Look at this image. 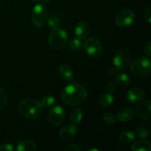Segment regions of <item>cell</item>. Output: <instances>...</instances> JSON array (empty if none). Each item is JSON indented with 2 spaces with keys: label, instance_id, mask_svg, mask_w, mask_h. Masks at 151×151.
<instances>
[{
  "label": "cell",
  "instance_id": "cell-34",
  "mask_svg": "<svg viewBox=\"0 0 151 151\" xmlns=\"http://www.w3.org/2000/svg\"><path fill=\"white\" fill-rule=\"evenodd\" d=\"M50 1V0H42V3H43V4H48Z\"/></svg>",
  "mask_w": 151,
  "mask_h": 151
},
{
  "label": "cell",
  "instance_id": "cell-22",
  "mask_svg": "<svg viewBox=\"0 0 151 151\" xmlns=\"http://www.w3.org/2000/svg\"><path fill=\"white\" fill-rule=\"evenodd\" d=\"M68 47L72 51H78L82 47V43L78 38L71 39L68 43Z\"/></svg>",
  "mask_w": 151,
  "mask_h": 151
},
{
  "label": "cell",
  "instance_id": "cell-3",
  "mask_svg": "<svg viewBox=\"0 0 151 151\" xmlns=\"http://www.w3.org/2000/svg\"><path fill=\"white\" fill-rule=\"evenodd\" d=\"M68 41L67 33L60 27L52 28L49 36V44L55 50H61L66 45Z\"/></svg>",
  "mask_w": 151,
  "mask_h": 151
},
{
  "label": "cell",
  "instance_id": "cell-29",
  "mask_svg": "<svg viewBox=\"0 0 151 151\" xmlns=\"http://www.w3.org/2000/svg\"><path fill=\"white\" fill-rule=\"evenodd\" d=\"M116 83L114 81H110L107 85V90L110 93H113L116 91Z\"/></svg>",
  "mask_w": 151,
  "mask_h": 151
},
{
  "label": "cell",
  "instance_id": "cell-25",
  "mask_svg": "<svg viewBox=\"0 0 151 151\" xmlns=\"http://www.w3.org/2000/svg\"><path fill=\"white\" fill-rule=\"evenodd\" d=\"M103 120L105 123L108 124V125H113L116 122V117L113 114L107 112L103 114Z\"/></svg>",
  "mask_w": 151,
  "mask_h": 151
},
{
  "label": "cell",
  "instance_id": "cell-9",
  "mask_svg": "<svg viewBox=\"0 0 151 151\" xmlns=\"http://www.w3.org/2000/svg\"><path fill=\"white\" fill-rule=\"evenodd\" d=\"M64 111L60 106H57L52 108L49 113V120L52 125L55 126L60 125L64 119Z\"/></svg>",
  "mask_w": 151,
  "mask_h": 151
},
{
  "label": "cell",
  "instance_id": "cell-19",
  "mask_svg": "<svg viewBox=\"0 0 151 151\" xmlns=\"http://www.w3.org/2000/svg\"><path fill=\"white\" fill-rule=\"evenodd\" d=\"M98 103L100 106L103 108L109 107L114 103V97L111 94H103L100 97L98 100Z\"/></svg>",
  "mask_w": 151,
  "mask_h": 151
},
{
  "label": "cell",
  "instance_id": "cell-27",
  "mask_svg": "<svg viewBox=\"0 0 151 151\" xmlns=\"http://www.w3.org/2000/svg\"><path fill=\"white\" fill-rule=\"evenodd\" d=\"M47 23H48V25L50 27H51L52 28H55L57 27L58 26L59 24V20L56 16H52L47 19Z\"/></svg>",
  "mask_w": 151,
  "mask_h": 151
},
{
  "label": "cell",
  "instance_id": "cell-13",
  "mask_svg": "<svg viewBox=\"0 0 151 151\" xmlns=\"http://www.w3.org/2000/svg\"><path fill=\"white\" fill-rule=\"evenodd\" d=\"M135 111L131 107H123L119 109L117 112V119L122 122H128L134 118Z\"/></svg>",
  "mask_w": 151,
  "mask_h": 151
},
{
  "label": "cell",
  "instance_id": "cell-2",
  "mask_svg": "<svg viewBox=\"0 0 151 151\" xmlns=\"http://www.w3.org/2000/svg\"><path fill=\"white\" fill-rule=\"evenodd\" d=\"M19 111L24 117L32 120L41 116L43 112V106L37 100L27 99L19 103Z\"/></svg>",
  "mask_w": 151,
  "mask_h": 151
},
{
  "label": "cell",
  "instance_id": "cell-10",
  "mask_svg": "<svg viewBox=\"0 0 151 151\" xmlns=\"http://www.w3.org/2000/svg\"><path fill=\"white\" fill-rule=\"evenodd\" d=\"M137 114L143 119H150L151 118V102L144 100L137 104L136 108Z\"/></svg>",
  "mask_w": 151,
  "mask_h": 151
},
{
  "label": "cell",
  "instance_id": "cell-32",
  "mask_svg": "<svg viewBox=\"0 0 151 151\" xmlns=\"http://www.w3.org/2000/svg\"><path fill=\"white\" fill-rule=\"evenodd\" d=\"M81 148L77 145H70L66 148V151H80Z\"/></svg>",
  "mask_w": 151,
  "mask_h": 151
},
{
  "label": "cell",
  "instance_id": "cell-35",
  "mask_svg": "<svg viewBox=\"0 0 151 151\" xmlns=\"http://www.w3.org/2000/svg\"><path fill=\"white\" fill-rule=\"evenodd\" d=\"M99 151V150H97V149H94V148H91V149H89L88 151Z\"/></svg>",
  "mask_w": 151,
  "mask_h": 151
},
{
  "label": "cell",
  "instance_id": "cell-24",
  "mask_svg": "<svg viewBox=\"0 0 151 151\" xmlns=\"http://www.w3.org/2000/svg\"><path fill=\"white\" fill-rule=\"evenodd\" d=\"M137 134L138 135V137H140V138H147V137L150 136V131L147 127H139L137 129Z\"/></svg>",
  "mask_w": 151,
  "mask_h": 151
},
{
  "label": "cell",
  "instance_id": "cell-11",
  "mask_svg": "<svg viewBox=\"0 0 151 151\" xmlns=\"http://www.w3.org/2000/svg\"><path fill=\"white\" fill-rule=\"evenodd\" d=\"M145 96L144 90L139 87L131 88L126 94V99L130 103H136L141 101Z\"/></svg>",
  "mask_w": 151,
  "mask_h": 151
},
{
  "label": "cell",
  "instance_id": "cell-37",
  "mask_svg": "<svg viewBox=\"0 0 151 151\" xmlns=\"http://www.w3.org/2000/svg\"><path fill=\"white\" fill-rule=\"evenodd\" d=\"M1 1V0H0V1Z\"/></svg>",
  "mask_w": 151,
  "mask_h": 151
},
{
  "label": "cell",
  "instance_id": "cell-21",
  "mask_svg": "<svg viewBox=\"0 0 151 151\" xmlns=\"http://www.w3.org/2000/svg\"><path fill=\"white\" fill-rule=\"evenodd\" d=\"M71 121L73 124H78L81 122L83 119V112L81 109H76L73 110L71 113Z\"/></svg>",
  "mask_w": 151,
  "mask_h": 151
},
{
  "label": "cell",
  "instance_id": "cell-15",
  "mask_svg": "<svg viewBox=\"0 0 151 151\" xmlns=\"http://www.w3.org/2000/svg\"><path fill=\"white\" fill-rule=\"evenodd\" d=\"M58 72L60 76L63 78L64 80H66V81H72L74 78H75L73 70L68 65H61L59 67Z\"/></svg>",
  "mask_w": 151,
  "mask_h": 151
},
{
  "label": "cell",
  "instance_id": "cell-14",
  "mask_svg": "<svg viewBox=\"0 0 151 151\" xmlns=\"http://www.w3.org/2000/svg\"><path fill=\"white\" fill-rule=\"evenodd\" d=\"M75 32L78 39H85L89 35L90 28L88 24L85 22H81L77 24Z\"/></svg>",
  "mask_w": 151,
  "mask_h": 151
},
{
  "label": "cell",
  "instance_id": "cell-17",
  "mask_svg": "<svg viewBox=\"0 0 151 151\" xmlns=\"http://www.w3.org/2000/svg\"><path fill=\"white\" fill-rule=\"evenodd\" d=\"M37 146L34 142L31 140H24L20 142L16 146L18 151H35L36 150Z\"/></svg>",
  "mask_w": 151,
  "mask_h": 151
},
{
  "label": "cell",
  "instance_id": "cell-1",
  "mask_svg": "<svg viewBox=\"0 0 151 151\" xmlns=\"http://www.w3.org/2000/svg\"><path fill=\"white\" fill-rule=\"evenodd\" d=\"M88 93L85 86L79 83L67 85L61 93L62 100L69 106H75L82 104L87 98Z\"/></svg>",
  "mask_w": 151,
  "mask_h": 151
},
{
  "label": "cell",
  "instance_id": "cell-33",
  "mask_svg": "<svg viewBox=\"0 0 151 151\" xmlns=\"http://www.w3.org/2000/svg\"><path fill=\"white\" fill-rule=\"evenodd\" d=\"M115 73H116V70H115V69H110L109 70V75H111V76H112L113 75H114Z\"/></svg>",
  "mask_w": 151,
  "mask_h": 151
},
{
  "label": "cell",
  "instance_id": "cell-5",
  "mask_svg": "<svg viewBox=\"0 0 151 151\" xmlns=\"http://www.w3.org/2000/svg\"><path fill=\"white\" fill-rule=\"evenodd\" d=\"M47 15L48 12L45 4L43 3L36 4L32 11L31 19L32 24L37 27H42L47 21Z\"/></svg>",
  "mask_w": 151,
  "mask_h": 151
},
{
  "label": "cell",
  "instance_id": "cell-36",
  "mask_svg": "<svg viewBox=\"0 0 151 151\" xmlns=\"http://www.w3.org/2000/svg\"><path fill=\"white\" fill-rule=\"evenodd\" d=\"M32 1H40V0H32Z\"/></svg>",
  "mask_w": 151,
  "mask_h": 151
},
{
  "label": "cell",
  "instance_id": "cell-8",
  "mask_svg": "<svg viewBox=\"0 0 151 151\" xmlns=\"http://www.w3.org/2000/svg\"><path fill=\"white\" fill-rule=\"evenodd\" d=\"M135 20V13L131 9H125L119 12L115 18V22L120 27L129 26Z\"/></svg>",
  "mask_w": 151,
  "mask_h": 151
},
{
  "label": "cell",
  "instance_id": "cell-31",
  "mask_svg": "<svg viewBox=\"0 0 151 151\" xmlns=\"http://www.w3.org/2000/svg\"><path fill=\"white\" fill-rule=\"evenodd\" d=\"M145 54L147 55V56H150L151 55V42L150 41H149L146 44L145 47Z\"/></svg>",
  "mask_w": 151,
  "mask_h": 151
},
{
  "label": "cell",
  "instance_id": "cell-7",
  "mask_svg": "<svg viewBox=\"0 0 151 151\" xmlns=\"http://www.w3.org/2000/svg\"><path fill=\"white\" fill-rule=\"evenodd\" d=\"M131 54L128 50H120L114 58V65L117 70H125L131 63Z\"/></svg>",
  "mask_w": 151,
  "mask_h": 151
},
{
  "label": "cell",
  "instance_id": "cell-30",
  "mask_svg": "<svg viewBox=\"0 0 151 151\" xmlns=\"http://www.w3.org/2000/svg\"><path fill=\"white\" fill-rule=\"evenodd\" d=\"M145 18L149 24L151 23V9L150 7L146 9L145 11Z\"/></svg>",
  "mask_w": 151,
  "mask_h": 151
},
{
  "label": "cell",
  "instance_id": "cell-6",
  "mask_svg": "<svg viewBox=\"0 0 151 151\" xmlns=\"http://www.w3.org/2000/svg\"><path fill=\"white\" fill-rule=\"evenodd\" d=\"M84 50L91 58H98L102 54V44L99 39L94 37L88 38L84 43Z\"/></svg>",
  "mask_w": 151,
  "mask_h": 151
},
{
  "label": "cell",
  "instance_id": "cell-26",
  "mask_svg": "<svg viewBox=\"0 0 151 151\" xmlns=\"http://www.w3.org/2000/svg\"><path fill=\"white\" fill-rule=\"evenodd\" d=\"M7 101V92L3 88H0V111L2 110Z\"/></svg>",
  "mask_w": 151,
  "mask_h": 151
},
{
  "label": "cell",
  "instance_id": "cell-12",
  "mask_svg": "<svg viewBox=\"0 0 151 151\" xmlns=\"http://www.w3.org/2000/svg\"><path fill=\"white\" fill-rule=\"evenodd\" d=\"M77 128L74 125H65L63 128L60 131L59 133V137L61 139L64 141L71 139L73 137H75L77 134Z\"/></svg>",
  "mask_w": 151,
  "mask_h": 151
},
{
  "label": "cell",
  "instance_id": "cell-20",
  "mask_svg": "<svg viewBox=\"0 0 151 151\" xmlns=\"http://www.w3.org/2000/svg\"><path fill=\"white\" fill-rule=\"evenodd\" d=\"M116 82L121 87H127L131 83L130 77L125 73H119L116 76Z\"/></svg>",
  "mask_w": 151,
  "mask_h": 151
},
{
  "label": "cell",
  "instance_id": "cell-16",
  "mask_svg": "<svg viewBox=\"0 0 151 151\" xmlns=\"http://www.w3.org/2000/svg\"><path fill=\"white\" fill-rule=\"evenodd\" d=\"M133 151H150V143L146 139H139L136 141L131 147Z\"/></svg>",
  "mask_w": 151,
  "mask_h": 151
},
{
  "label": "cell",
  "instance_id": "cell-28",
  "mask_svg": "<svg viewBox=\"0 0 151 151\" xmlns=\"http://www.w3.org/2000/svg\"><path fill=\"white\" fill-rule=\"evenodd\" d=\"M14 150V147L11 144H2L0 145V151H13Z\"/></svg>",
  "mask_w": 151,
  "mask_h": 151
},
{
  "label": "cell",
  "instance_id": "cell-18",
  "mask_svg": "<svg viewBox=\"0 0 151 151\" xmlns=\"http://www.w3.org/2000/svg\"><path fill=\"white\" fill-rule=\"evenodd\" d=\"M136 138V135L132 131H125L121 134L119 137V141L124 145L132 142Z\"/></svg>",
  "mask_w": 151,
  "mask_h": 151
},
{
  "label": "cell",
  "instance_id": "cell-23",
  "mask_svg": "<svg viewBox=\"0 0 151 151\" xmlns=\"http://www.w3.org/2000/svg\"><path fill=\"white\" fill-rule=\"evenodd\" d=\"M55 97L53 96L49 95L48 94V95H46L43 97L42 100H41V104L44 107L48 108L52 106L55 104Z\"/></svg>",
  "mask_w": 151,
  "mask_h": 151
},
{
  "label": "cell",
  "instance_id": "cell-4",
  "mask_svg": "<svg viewBox=\"0 0 151 151\" xmlns=\"http://www.w3.org/2000/svg\"><path fill=\"white\" fill-rule=\"evenodd\" d=\"M150 71V60L145 57L136 60L131 66V72L137 78H142L148 76Z\"/></svg>",
  "mask_w": 151,
  "mask_h": 151
}]
</instances>
